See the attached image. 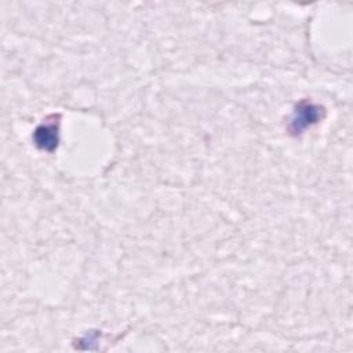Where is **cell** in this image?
<instances>
[{"mask_svg": "<svg viewBox=\"0 0 353 353\" xmlns=\"http://www.w3.org/2000/svg\"><path fill=\"white\" fill-rule=\"evenodd\" d=\"M323 113H324V110L321 106L314 105L307 101H302L295 106V110L290 120L288 130L294 135H299L309 127L317 124L319 120H321Z\"/></svg>", "mask_w": 353, "mask_h": 353, "instance_id": "cell-1", "label": "cell"}, {"mask_svg": "<svg viewBox=\"0 0 353 353\" xmlns=\"http://www.w3.org/2000/svg\"><path fill=\"white\" fill-rule=\"evenodd\" d=\"M59 117H52V121L37 125L33 132L34 145L46 152H52L59 142Z\"/></svg>", "mask_w": 353, "mask_h": 353, "instance_id": "cell-2", "label": "cell"}]
</instances>
